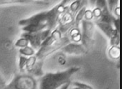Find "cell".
Here are the masks:
<instances>
[{
  "mask_svg": "<svg viewBox=\"0 0 122 89\" xmlns=\"http://www.w3.org/2000/svg\"><path fill=\"white\" fill-rule=\"evenodd\" d=\"M117 1V0H109V3L111 6L114 5Z\"/></svg>",
  "mask_w": 122,
  "mask_h": 89,
  "instance_id": "5b68a950",
  "label": "cell"
},
{
  "mask_svg": "<svg viewBox=\"0 0 122 89\" xmlns=\"http://www.w3.org/2000/svg\"><path fill=\"white\" fill-rule=\"evenodd\" d=\"M34 86L35 82L32 79L28 77H20L13 80L8 85L5 86V88H31Z\"/></svg>",
  "mask_w": 122,
  "mask_h": 89,
  "instance_id": "6da1fadb",
  "label": "cell"
},
{
  "mask_svg": "<svg viewBox=\"0 0 122 89\" xmlns=\"http://www.w3.org/2000/svg\"><path fill=\"white\" fill-rule=\"evenodd\" d=\"M5 87V83L3 81V79L1 78V77L0 76V89Z\"/></svg>",
  "mask_w": 122,
  "mask_h": 89,
  "instance_id": "277c9868",
  "label": "cell"
},
{
  "mask_svg": "<svg viewBox=\"0 0 122 89\" xmlns=\"http://www.w3.org/2000/svg\"><path fill=\"white\" fill-rule=\"evenodd\" d=\"M48 33V31H44L39 34H26L25 38H26L30 42L33 46L36 48L38 47L41 42L47 36Z\"/></svg>",
  "mask_w": 122,
  "mask_h": 89,
  "instance_id": "7a4b0ae2",
  "label": "cell"
},
{
  "mask_svg": "<svg viewBox=\"0 0 122 89\" xmlns=\"http://www.w3.org/2000/svg\"><path fill=\"white\" fill-rule=\"evenodd\" d=\"M27 61V59L24 57H21L20 59V65L21 68H23L26 65Z\"/></svg>",
  "mask_w": 122,
  "mask_h": 89,
  "instance_id": "3957f363",
  "label": "cell"
}]
</instances>
